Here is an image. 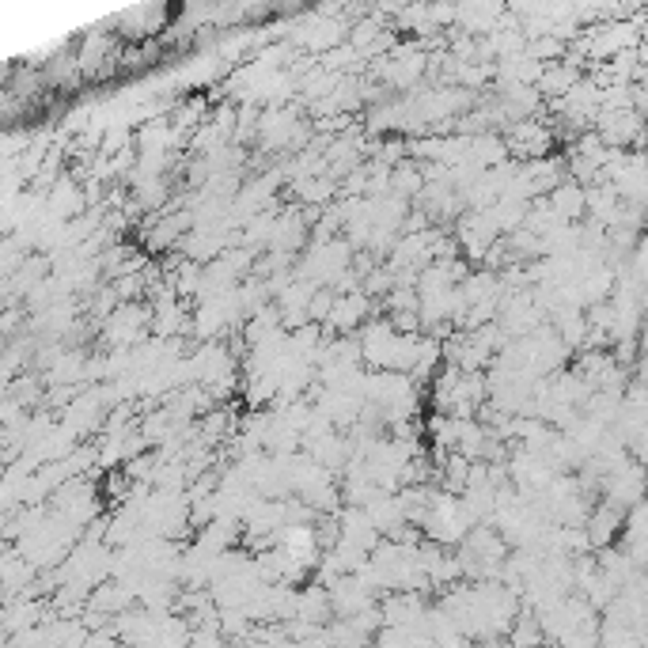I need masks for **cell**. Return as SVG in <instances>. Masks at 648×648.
<instances>
[{
    "label": "cell",
    "instance_id": "cell-3",
    "mask_svg": "<svg viewBox=\"0 0 648 648\" xmlns=\"http://www.w3.org/2000/svg\"><path fill=\"white\" fill-rule=\"evenodd\" d=\"M504 144H508V152H516L520 160H546V152L554 148V133L542 126V122H516V126L508 129V137H504Z\"/></svg>",
    "mask_w": 648,
    "mask_h": 648
},
{
    "label": "cell",
    "instance_id": "cell-4",
    "mask_svg": "<svg viewBox=\"0 0 648 648\" xmlns=\"http://www.w3.org/2000/svg\"><path fill=\"white\" fill-rule=\"evenodd\" d=\"M588 539H592L595 550H611V542L618 539V531H626V512L622 508H614V504H599V508H592V520H588Z\"/></svg>",
    "mask_w": 648,
    "mask_h": 648
},
{
    "label": "cell",
    "instance_id": "cell-2",
    "mask_svg": "<svg viewBox=\"0 0 648 648\" xmlns=\"http://www.w3.org/2000/svg\"><path fill=\"white\" fill-rule=\"evenodd\" d=\"M595 133L603 137L607 148L626 152L637 141H645V118L637 110H603L599 122H595Z\"/></svg>",
    "mask_w": 648,
    "mask_h": 648
},
{
    "label": "cell",
    "instance_id": "cell-5",
    "mask_svg": "<svg viewBox=\"0 0 648 648\" xmlns=\"http://www.w3.org/2000/svg\"><path fill=\"white\" fill-rule=\"evenodd\" d=\"M364 315H368V296L364 292H349V296H338V304L330 311L326 326L330 330H342V334H353L364 323Z\"/></svg>",
    "mask_w": 648,
    "mask_h": 648
},
{
    "label": "cell",
    "instance_id": "cell-6",
    "mask_svg": "<svg viewBox=\"0 0 648 648\" xmlns=\"http://www.w3.org/2000/svg\"><path fill=\"white\" fill-rule=\"evenodd\" d=\"M550 205L558 209V216L565 220V224H576L580 216L588 213V186H580V182H573V179H565L550 194Z\"/></svg>",
    "mask_w": 648,
    "mask_h": 648
},
{
    "label": "cell",
    "instance_id": "cell-1",
    "mask_svg": "<svg viewBox=\"0 0 648 648\" xmlns=\"http://www.w3.org/2000/svg\"><path fill=\"white\" fill-rule=\"evenodd\" d=\"M645 493H648V470L641 463H633V459L626 467L611 470L603 478V497H607V504L622 508V512H633L637 504L645 501Z\"/></svg>",
    "mask_w": 648,
    "mask_h": 648
}]
</instances>
